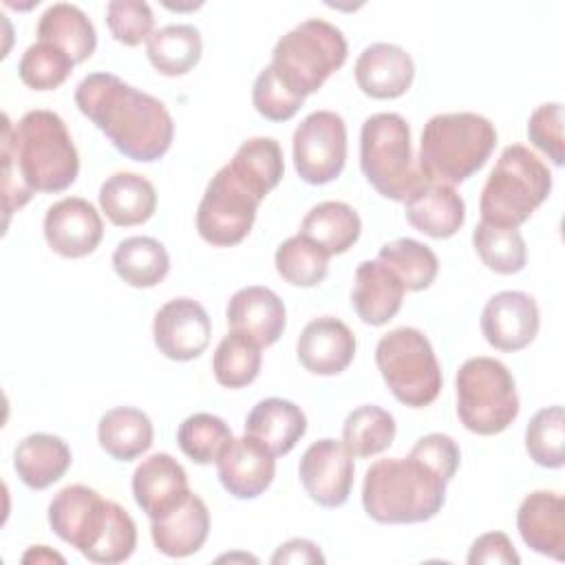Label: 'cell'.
Returning a JSON list of instances; mask_svg holds the SVG:
<instances>
[{
    "mask_svg": "<svg viewBox=\"0 0 565 565\" xmlns=\"http://www.w3.org/2000/svg\"><path fill=\"white\" fill-rule=\"evenodd\" d=\"M152 335L159 353L174 362L199 358L212 338V322L201 302L192 298H172L154 316Z\"/></svg>",
    "mask_w": 565,
    "mask_h": 565,
    "instance_id": "4fadbf2b",
    "label": "cell"
},
{
    "mask_svg": "<svg viewBox=\"0 0 565 565\" xmlns=\"http://www.w3.org/2000/svg\"><path fill=\"white\" fill-rule=\"evenodd\" d=\"M494 146V124L483 115L439 113L422 130L417 166L424 177L457 185L486 166Z\"/></svg>",
    "mask_w": 565,
    "mask_h": 565,
    "instance_id": "277c9868",
    "label": "cell"
},
{
    "mask_svg": "<svg viewBox=\"0 0 565 565\" xmlns=\"http://www.w3.org/2000/svg\"><path fill=\"white\" fill-rule=\"evenodd\" d=\"M0 148H7L33 192H62L79 172V154L64 119L46 108L29 110L13 126L2 115Z\"/></svg>",
    "mask_w": 565,
    "mask_h": 565,
    "instance_id": "7a4b0ae2",
    "label": "cell"
},
{
    "mask_svg": "<svg viewBox=\"0 0 565 565\" xmlns=\"http://www.w3.org/2000/svg\"><path fill=\"white\" fill-rule=\"evenodd\" d=\"M113 269L126 285L148 289L168 276L170 254L152 236H130L115 247Z\"/></svg>",
    "mask_w": 565,
    "mask_h": 565,
    "instance_id": "1f68e13d",
    "label": "cell"
},
{
    "mask_svg": "<svg viewBox=\"0 0 565 565\" xmlns=\"http://www.w3.org/2000/svg\"><path fill=\"white\" fill-rule=\"evenodd\" d=\"M516 527L523 543L550 558H565V501L550 490L530 492L516 512Z\"/></svg>",
    "mask_w": 565,
    "mask_h": 565,
    "instance_id": "7402d4cb",
    "label": "cell"
},
{
    "mask_svg": "<svg viewBox=\"0 0 565 565\" xmlns=\"http://www.w3.org/2000/svg\"><path fill=\"white\" fill-rule=\"evenodd\" d=\"M470 565H481V563H503V565H516L521 556L516 554L512 541L503 532H488L481 534L468 552L466 558Z\"/></svg>",
    "mask_w": 565,
    "mask_h": 565,
    "instance_id": "c3c4849f",
    "label": "cell"
},
{
    "mask_svg": "<svg viewBox=\"0 0 565 565\" xmlns=\"http://www.w3.org/2000/svg\"><path fill=\"white\" fill-rule=\"evenodd\" d=\"M225 318L232 331L249 335L260 347H271L287 324L282 300L276 291L260 285L238 289L227 302Z\"/></svg>",
    "mask_w": 565,
    "mask_h": 565,
    "instance_id": "44dd1931",
    "label": "cell"
},
{
    "mask_svg": "<svg viewBox=\"0 0 565 565\" xmlns=\"http://www.w3.org/2000/svg\"><path fill=\"white\" fill-rule=\"evenodd\" d=\"M260 199L225 163L207 183L196 210L199 236L216 247L238 245L256 221Z\"/></svg>",
    "mask_w": 565,
    "mask_h": 565,
    "instance_id": "30bf717a",
    "label": "cell"
},
{
    "mask_svg": "<svg viewBox=\"0 0 565 565\" xmlns=\"http://www.w3.org/2000/svg\"><path fill=\"white\" fill-rule=\"evenodd\" d=\"M457 417L470 433H503L519 415V395L510 369L494 358L466 360L455 380Z\"/></svg>",
    "mask_w": 565,
    "mask_h": 565,
    "instance_id": "ba28073f",
    "label": "cell"
},
{
    "mask_svg": "<svg viewBox=\"0 0 565 565\" xmlns=\"http://www.w3.org/2000/svg\"><path fill=\"white\" fill-rule=\"evenodd\" d=\"M150 417L132 406H117L106 411L97 424V439L106 455L117 461H132L152 446Z\"/></svg>",
    "mask_w": 565,
    "mask_h": 565,
    "instance_id": "f1b7e54d",
    "label": "cell"
},
{
    "mask_svg": "<svg viewBox=\"0 0 565 565\" xmlns=\"http://www.w3.org/2000/svg\"><path fill=\"white\" fill-rule=\"evenodd\" d=\"M527 137L554 166H563V159H565L563 104L550 102L534 108V113L527 119Z\"/></svg>",
    "mask_w": 565,
    "mask_h": 565,
    "instance_id": "bcb514c9",
    "label": "cell"
},
{
    "mask_svg": "<svg viewBox=\"0 0 565 565\" xmlns=\"http://www.w3.org/2000/svg\"><path fill=\"white\" fill-rule=\"evenodd\" d=\"M230 426L212 413H194L179 424L177 441L181 452L194 463H212L232 441Z\"/></svg>",
    "mask_w": 565,
    "mask_h": 565,
    "instance_id": "ab89813d",
    "label": "cell"
},
{
    "mask_svg": "<svg viewBox=\"0 0 565 565\" xmlns=\"http://www.w3.org/2000/svg\"><path fill=\"white\" fill-rule=\"evenodd\" d=\"M377 260L402 280L406 291L428 289L439 271L435 252L415 238H397L382 245Z\"/></svg>",
    "mask_w": 565,
    "mask_h": 565,
    "instance_id": "e575fe53",
    "label": "cell"
},
{
    "mask_svg": "<svg viewBox=\"0 0 565 565\" xmlns=\"http://www.w3.org/2000/svg\"><path fill=\"white\" fill-rule=\"evenodd\" d=\"M395 417L375 404L353 408L342 424V444L353 457L384 452L395 439Z\"/></svg>",
    "mask_w": 565,
    "mask_h": 565,
    "instance_id": "836d02e7",
    "label": "cell"
},
{
    "mask_svg": "<svg viewBox=\"0 0 565 565\" xmlns=\"http://www.w3.org/2000/svg\"><path fill=\"white\" fill-rule=\"evenodd\" d=\"M22 563H64V556L46 545H33L22 554Z\"/></svg>",
    "mask_w": 565,
    "mask_h": 565,
    "instance_id": "f907efd6",
    "label": "cell"
},
{
    "mask_svg": "<svg viewBox=\"0 0 565 565\" xmlns=\"http://www.w3.org/2000/svg\"><path fill=\"white\" fill-rule=\"evenodd\" d=\"M168 9H174V11H188V9H199L201 7V2L199 4H172V2H163Z\"/></svg>",
    "mask_w": 565,
    "mask_h": 565,
    "instance_id": "816d5d0a",
    "label": "cell"
},
{
    "mask_svg": "<svg viewBox=\"0 0 565 565\" xmlns=\"http://www.w3.org/2000/svg\"><path fill=\"white\" fill-rule=\"evenodd\" d=\"M106 24L117 42L137 46L146 42L154 31V15L148 2L113 0L106 4Z\"/></svg>",
    "mask_w": 565,
    "mask_h": 565,
    "instance_id": "ee69618b",
    "label": "cell"
},
{
    "mask_svg": "<svg viewBox=\"0 0 565 565\" xmlns=\"http://www.w3.org/2000/svg\"><path fill=\"white\" fill-rule=\"evenodd\" d=\"M360 168L366 181L391 201H404L422 181L411 148V128L399 113H375L360 130Z\"/></svg>",
    "mask_w": 565,
    "mask_h": 565,
    "instance_id": "52a82bcc",
    "label": "cell"
},
{
    "mask_svg": "<svg viewBox=\"0 0 565 565\" xmlns=\"http://www.w3.org/2000/svg\"><path fill=\"white\" fill-rule=\"evenodd\" d=\"M99 207L117 227L141 225L157 210V190L137 172H115L99 188Z\"/></svg>",
    "mask_w": 565,
    "mask_h": 565,
    "instance_id": "484cf974",
    "label": "cell"
},
{
    "mask_svg": "<svg viewBox=\"0 0 565 565\" xmlns=\"http://www.w3.org/2000/svg\"><path fill=\"white\" fill-rule=\"evenodd\" d=\"M347 53L344 33L327 20L311 18L276 42L269 68L291 93L307 97L347 62Z\"/></svg>",
    "mask_w": 565,
    "mask_h": 565,
    "instance_id": "8992f818",
    "label": "cell"
},
{
    "mask_svg": "<svg viewBox=\"0 0 565 565\" xmlns=\"http://www.w3.org/2000/svg\"><path fill=\"white\" fill-rule=\"evenodd\" d=\"M472 245L488 269L494 274H516L525 267L527 249L516 227H499L481 221L472 232Z\"/></svg>",
    "mask_w": 565,
    "mask_h": 565,
    "instance_id": "74e56055",
    "label": "cell"
},
{
    "mask_svg": "<svg viewBox=\"0 0 565 565\" xmlns=\"http://www.w3.org/2000/svg\"><path fill=\"white\" fill-rule=\"evenodd\" d=\"M541 313L536 300L525 291H499L481 311V333L499 351H521L539 333Z\"/></svg>",
    "mask_w": 565,
    "mask_h": 565,
    "instance_id": "5bb4252c",
    "label": "cell"
},
{
    "mask_svg": "<svg viewBox=\"0 0 565 565\" xmlns=\"http://www.w3.org/2000/svg\"><path fill=\"white\" fill-rule=\"evenodd\" d=\"M132 494L150 521L177 510L190 494L185 468L168 452L146 457L132 472Z\"/></svg>",
    "mask_w": 565,
    "mask_h": 565,
    "instance_id": "2e32d148",
    "label": "cell"
},
{
    "mask_svg": "<svg viewBox=\"0 0 565 565\" xmlns=\"http://www.w3.org/2000/svg\"><path fill=\"white\" fill-rule=\"evenodd\" d=\"M404 291L402 280L384 263L364 260L355 269L351 305L362 322L382 327L402 309Z\"/></svg>",
    "mask_w": 565,
    "mask_h": 565,
    "instance_id": "603a6c76",
    "label": "cell"
},
{
    "mask_svg": "<svg viewBox=\"0 0 565 565\" xmlns=\"http://www.w3.org/2000/svg\"><path fill=\"white\" fill-rule=\"evenodd\" d=\"M408 455H413L415 459L426 463L430 470H435L446 481H450L455 477V472L459 470V461H461L457 441L444 433H430V435L419 437Z\"/></svg>",
    "mask_w": 565,
    "mask_h": 565,
    "instance_id": "7dc6e473",
    "label": "cell"
},
{
    "mask_svg": "<svg viewBox=\"0 0 565 565\" xmlns=\"http://www.w3.org/2000/svg\"><path fill=\"white\" fill-rule=\"evenodd\" d=\"M271 563L274 565H280V563H324V556H322L320 547L313 541L291 539L274 552Z\"/></svg>",
    "mask_w": 565,
    "mask_h": 565,
    "instance_id": "681fc988",
    "label": "cell"
},
{
    "mask_svg": "<svg viewBox=\"0 0 565 565\" xmlns=\"http://www.w3.org/2000/svg\"><path fill=\"white\" fill-rule=\"evenodd\" d=\"M355 82L373 99L402 97L415 77L413 57L397 44H369L355 60Z\"/></svg>",
    "mask_w": 565,
    "mask_h": 565,
    "instance_id": "ffe728a7",
    "label": "cell"
},
{
    "mask_svg": "<svg viewBox=\"0 0 565 565\" xmlns=\"http://www.w3.org/2000/svg\"><path fill=\"white\" fill-rule=\"evenodd\" d=\"M137 547V525L128 510H124L119 503L108 501V512L106 519L90 543V547L82 554L90 563H102V565H115L126 558Z\"/></svg>",
    "mask_w": 565,
    "mask_h": 565,
    "instance_id": "60d3db41",
    "label": "cell"
},
{
    "mask_svg": "<svg viewBox=\"0 0 565 565\" xmlns=\"http://www.w3.org/2000/svg\"><path fill=\"white\" fill-rule=\"evenodd\" d=\"M360 214L349 203L322 201L305 214L298 234L322 247L329 256H335L344 254L360 238Z\"/></svg>",
    "mask_w": 565,
    "mask_h": 565,
    "instance_id": "f546056e",
    "label": "cell"
},
{
    "mask_svg": "<svg viewBox=\"0 0 565 565\" xmlns=\"http://www.w3.org/2000/svg\"><path fill=\"white\" fill-rule=\"evenodd\" d=\"M406 221L430 238H450L466 221V203L455 185L422 177L404 199Z\"/></svg>",
    "mask_w": 565,
    "mask_h": 565,
    "instance_id": "ac0fdd59",
    "label": "cell"
},
{
    "mask_svg": "<svg viewBox=\"0 0 565 565\" xmlns=\"http://www.w3.org/2000/svg\"><path fill=\"white\" fill-rule=\"evenodd\" d=\"M565 415L554 404L534 413L525 428V450L530 459L543 468H561L565 463Z\"/></svg>",
    "mask_w": 565,
    "mask_h": 565,
    "instance_id": "b9f144b4",
    "label": "cell"
},
{
    "mask_svg": "<svg viewBox=\"0 0 565 565\" xmlns=\"http://www.w3.org/2000/svg\"><path fill=\"white\" fill-rule=\"evenodd\" d=\"M276 455L256 437L243 435L232 439L216 459L221 486L234 499H256L274 481Z\"/></svg>",
    "mask_w": 565,
    "mask_h": 565,
    "instance_id": "e0dca14e",
    "label": "cell"
},
{
    "mask_svg": "<svg viewBox=\"0 0 565 565\" xmlns=\"http://www.w3.org/2000/svg\"><path fill=\"white\" fill-rule=\"evenodd\" d=\"M307 97L291 93L280 79L274 75L269 64L258 73L252 88V104L258 115L269 121H287L291 119Z\"/></svg>",
    "mask_w": 565,
    "mask_h": 565,
    "instance_id": "f6af8a7d",
    "label": "cell"
},
{
    "mask_svg": "<svg viewBox=\"0 0 565 565\" xmlns=\"http://www.w3.org/2000/svg\"><path fill=\"white\" fill-rule=\"evenodd\" d=\"M446 483L413 455L377 459L364 475L362 505L377 523H422L441 510Z\"/></svg>",
    "mask_w": 565,
    "mask_h": 565,
    "instance_id": "3957f363",
    "label": "cell"
},
{
    "mask_svg": "<svg viewBox=\"0 0 565 565\" xmlns=\"http://www.w3.org/2000/svg\"><path fill=\"white\" fill-rule=\"evenodd\" d=\"M375 364L397 402L411 408L433 404L441 391V366L430 340L415 327H397L380 338Z\"/></svg>",
    "mask_w": 565,
    "mask_h": 565,
    "instance_id": "9c48e42d",
    "label": "cell"
},
{
    "mask_svg": "<svg viewBox=\"0 0 565 565\" xmlns=\"http://www.w3.org/2000/svg\"><path fill=\"white\" fill-rule=\"evenodd\" d=\"M104 236V223L93 203L82 196H66L44 214V238L64 258L93 254Z\"/></svg>",
    "mask_w": 565,
    "mask_h": 565,
    "instance_id": "9a60e30c",
    "label": "cell"
},
{
    "mask_svg": "<svg viewBox=\"0 0 565 565\" xmlns=\"http://www.w3.org/2000/svg\"><path fill=\"white\" fill-rule=\"evenodd\" d=\"M38 42L53 44L79 64L95 53L97 33L88 15L77 4L55 2L40 15Z\"/></svg>",
    "mask_w": 565,
    "mask_h": 565,
    "instance_id": "83f0119b",
    "label": "cell"
},
{
    "mask_svg": "<svg viewBox=\"0 0 565 565\" xmlns=\"http://www.w3.org/2000/svg\"><path fill=\"white\" fill-rule=\"evenodd\" d=\"M296 353L309 373L338 375L353 362L355 335L342 320L320 316L307 322L300 331Z\"/></svg>",
    "mask_w": 565,
    "mask_h": 565,
    "instance_id": "d6986e66",
    "label": "cell"
},
{
    "mask_svg": "<svg viewBox=\"0 0 565 565\" xmlns=\"http://www.w3.org/2000/svg\"><path fill=\"white\" fill-rule=\"evenodd\" d=\"M203 53V40L192 24H168L154 29L146 40V55L157 73L179 77L190 73Z\"/></svg>",
    "mask_w": 565,
    "mask_h": 565,
    "instance_id": "4dcf8cb0",
    "label": "cell"
},
{
    "mask_svg": "<svg viewBox=\"0 0 565 565\" xmlns=\"http://www.w3.org/2000/svg\"><path fill=\"white\" fill-rule=\"evenodd\" d=\"M347 163V124L333 110L307 115L294 130V166L309 185H324L340 177Z\"/></svg>",
    "mask_w": 565,
    "mask_h": 565,
    "instance_id": "8fae6325",
    "label": "cell"
},
{
    "mask_svg": "<svg viewBox=\"0 0 565 565\" xmlns=\"http://www.w3.org/2000/svg\"><path fill=\"white\" fill-rule=\"evenodd\" d=\"M353 455L342 441L331 437L313 441L300 457L298 477L309 494L322 508H340L353 488Z\"/></svg>",
    "mask_w": 565,
    "mask_h": 565,
    "instance_id": "7c38bea8",
    "label": "cell"
},
{
    "mask_svg": "<svg viewBox=\"0 0 565 565\" xmlns=\"http://www.w3.org/2000/svg\"><path fill=\"white\" fill-rule=\"evenodd\" d=\"M99 501H102V494L88 486L73 483L62 488L49 503L51 530L64 543L75 547Z\"/></svg>",
    "mask_w": 565,
    "mask_h": 565,
    "instance_id": "f35d334b",
    "label": "cell"
},
{
    "mask_svg": "<svg viewBox=\"0 0 565 565\" xmlns=\"http://www.w3.org/2000/svg\"><path fill=\"white\" fill-rule=\"evenodd\" d=\"M68 444L49 433L26 435L13 450V468L20 481L31 490H44L60 481L71 468Z\"/></svg>",
    "mask_w": 565,
    "mask_h": 565,
    "instance_id": "d4e9b609",
    "label": "cell"
},
{
    "mask_svg": "<svg viewBox=\"0 0 565 565\" xmlns=\"http://www.w3.org/2000/svg\"><path fill=\"white\" fill-rule=\"evenodd\" d=\"M75 62L60 49L46 42L31 44L18 64L20 79L33 90H55L73 73Z\"/></svg>",
    "mask_w": 565,
    "mask_h": 565,
    "instance_id": "7bdbcfd3",
    "label": "cell"
},
{
    "mask_svg": "<svg viewBox=\"0 0 565 565\" xmlns=\"http://www.w3.org/2000/svg\"><path fill=\"white\" fill-rule=\"evenodd\" d=\"M307 430L302 408L282 397L260 399L245 419V435L263 441L276 457L287 455Z\"/></svg>",
    "mask_w": 565,
    "mask_h": 565,
    "instance_id": "4316f807",
    "label": "cell"
},
{
    "mask_svg": "<svg viewBox=\"0 0 565 565\" xmlns=\"http://www.w3.org/2000/svg\"><path fill=\"white\" fill-rule=\"evenodd\" d=\"M552 172L525 146L512 143L499 154L479 199L481 221L519 227L550 196Z\"/></svg>",
    "mask_w": 565,
    "mask_h": 565,
    "instance_id": "5b68a950",
    "label": "cell"
},
{
    "mask_svg": "<svg viewBox=\"0 0 565 565\" xmlns=\"http://www.w3.org/2000/svg\"><path fill=\"white\" fill-rule=\"evenodd\" d=\"M227 166L260 201L280 183L285 174L282 150L271 137H252L243 141Z\"/></svg>",
    "mask_w": 565,
    "mask_h": 565,
    "instance_id": "d6a6232c",
    "label": "cell"
},
{
    "mask_svg": "<svg viewBox=\"0 0 565 565\" xmlns=\"http://www.w3.org/2000/svg\"><path fill=\"white\" fill-rule=\"evenodd\" d=\"M210 534V512L199 494H190L177 510L150 521L154 547L170 558H185L203 547Z\"/></svg>",
    "mask_w": 565,
    "mask_h": 565,
    "instance_id": "cb8c5ba5",
    "label": "cell"
},
{
    "mask_svg": "<svg viewBox=\"0 0 565 565\" xmlns=\"http://www.w3.org/2000/svg\"><path fill=\"white\" fill-rule=\"evenodd\" d=\"M75 104L132 161H157L172 146L174 121L166 104L113 73L86 75L75 88Z\"/></svg>",
    "mask_w": 565,
    "mask_h": 565,
    "instance_id": "6da1fadb",
    "label": "cell"
},
{
    "mask_svg": "<svg viewBox=\"0 0 565 565\" xmlns=\"http://www.w3.org/2000/svg\"><path fill=\"white\" fill-rule=\"evenodd\" d=\"M276 271L296 287H316L329 274V254L302 234L282 241L274 256Z\"/></svg>",
    "mask_w": 565,
    "mask_h": 565,
    "instance_id": "8d00e7d4",
    "label": "cell"
},
{
    "mask_svg": "<svg viewBox=\"0 0 565 565\" xmlns=\"http://www.w3.org/2000/svg\"><path fill=\"white\" fill-rule=\"evenodd\" d=\"M260 349L263 347L249 335L230 329V333L223 335V340L218 342L212 358L214 380L225 388H243L252 384L260 373Z\"/></svg>",
    "mask_w": 565,
    "mask_h": 565,
    "instance_id": "d590c367",
    "label": "cell"
}]
</instances>
